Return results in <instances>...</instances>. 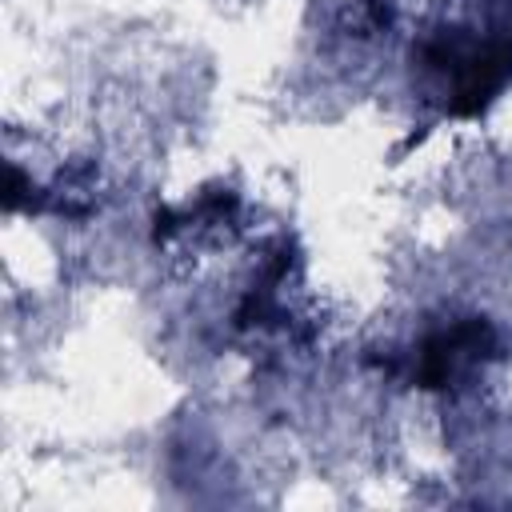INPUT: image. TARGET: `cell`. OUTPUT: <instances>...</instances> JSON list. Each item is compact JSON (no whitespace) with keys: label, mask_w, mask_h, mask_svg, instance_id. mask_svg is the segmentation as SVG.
I'll return each mask as SVG.
<instances>
[{"label":"cell","mask_w":512,"mask_h":512,"mask_svg":"<svg viewBox=\"0 0 512 512\" xmlns=\"http://www.w3.org/2000/svg\"><path fill=\"white\" fill-rule=\"evenodd\" d=\"M496 336L484 320H460L452 328L432 332L416 356H412V384L420 388H448L460 372H468L472 364H480L492 352Z\"/></svg>","instance_id":"6da1fadb"}]
</instances>
